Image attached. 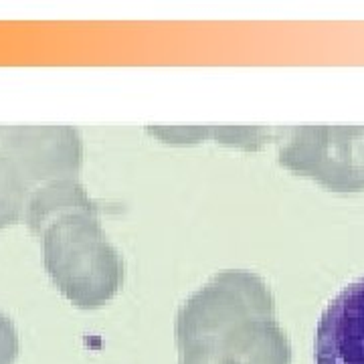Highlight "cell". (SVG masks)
Listing matches in <instances>:
<instances>
[{
  "instance_id": "1",
  "label": "cell",
  "mask_w": 364,
  "mask_h": 364,
  "mask_svg": "<svg viewBox=\"0 0 364 364\" xmlns=\"http://www.w3.org/2000/svg\"><path fill=\"white\" fill-rule=\"evenodd\" d=\"M314 364H364V277L344 287L320 316Z\"/></svg>"
},
{
  "instance_id": "2",
  "label": "cell",
  "mask_w": 364,
  "mask_h": 364,
  "mask_svg": "<svg viewBox=\"0 0 364 364\" xmlns=\"http://www.w3.org/2000/svg\"><path fill=\"white\" fill-rule=\"evenodd\" d=\"M14 181L9 164L0 158V223L6 221L13 208Z\"/></svg>"
},
{
  "instance_id": "3",
  "label": "cell",
  "mask_w": 364,
  "mask_h": 364,
  "mask_svg": "<svg viewBox=\"0 0 364 364\" xmlns=\"http://www.w3.org/2000/svg\"><path fill=\"white\" fill-rule=\"evenodd\" d=\"M16 356V338L9 320L0 316V364H13Z\"/></svg>"
}]
</instances>
